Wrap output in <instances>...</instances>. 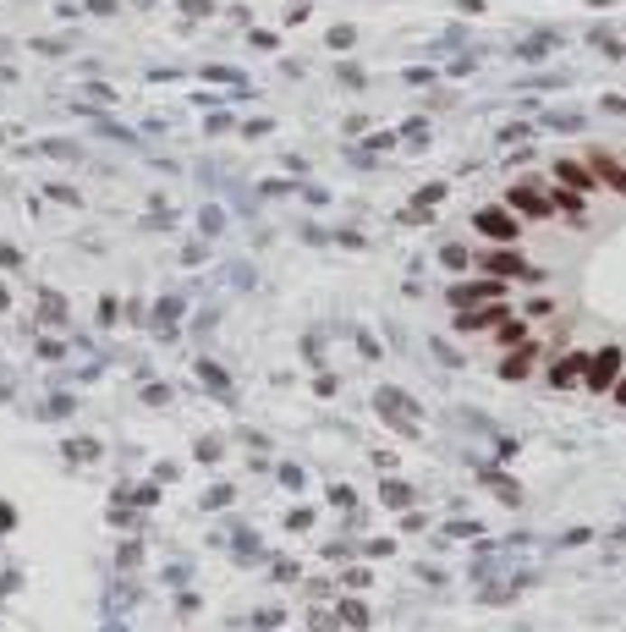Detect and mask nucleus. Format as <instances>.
Returning <instances> with one entry per match:
<instances>
[{
    "mask_svg": "<svg viewBox=\"0 0 626 632\" xmlns=\"http://www.w3.org/2000/svg\"><path fill=\"white\" fill-rule=\"evenodd\" d=\"M495 297H506V280L495 275V280H456L451 287V303L456 308H478V303H495Z\"/></svg>",
    "mask_w": 626,
    "mask_h": 632,
    "instance_id": "f257e3e1",
    "label": "nucleus"
},
{
    "mask_svg": "<svg viewBox=\"0 0 626 632\" xmlns=\"http://www.w3.org/2000/svg\"><path fill=\"white\" fill-rule=\"evenodd\" d=\"M615 380H621V353H615V346H604V353L588 363V385L593 391H615Z\"/></svg>",
    "mask_w": 626,
    "mask_h": 632,
    "instance_id": "f03ea898",
    "label": "nucleus"
},
{
    "mask_svg": "<svg viewBox=\"0 0 626 632\" xmlns=\"http://www.w3.org/2000/svg\"><path fill=\"white\" fill-rule=\"evenodd\" d=\"M588 171H593V182H604V187H615V193H626V165H621L615 155H604V149H593V155H588Z\"/></svg>",
    "mask_w": 626,
    "mask_h": 632,
    "instance_id": "7ed1b4c3",
    "label": "nucleus"
},
{
    "mask_svg": "<svg viewBox=\"0 0 626 632\" xmlns=\"http://www.w3.org/2000/svg\"><path fill=\"white\" fill-rule=\"evenodd\" d=\"M511 209H522V215H549V209H555V198H544L533 182H522V187H511V198H506Z\"/></svg>",
    "mask_w": 626,
    "mask_h": 632,
    "instance_id": "20e7f679",
    "label": "nucleus"
},
{
    "mask_svg": "<svg viewBox=\"0 0 626 632\" xmlns=\"http://www.w3.org/2000/svg\"><path fill=\"white\" fill-rule=\"evenodd\" d=\"M478 231L495 237V242H511V237H517V221L506 215V209H483V215H478Z\"/></svg>",
    "mask_w": 626,
    "mask_h": 632,
    "instance_id": "39448f33",
    "label": "nucleus"
},
{
    "mask_svg": "<svg viewBox=\"0 0 626 632\" xmlns=\"http://www.w3.org/2000/svg\"><path fill=\"white\" fill-rule=\"evenodd\" d=\"M555 182H566L572 193H588V187H593V171L577 165V160H561V165H555Z\"/></svg>",
    "mask_w": 626,
    "mask_h": 632,
    "instance_id": "423d86ee",
    "label": "nucleus"
},
{
    "mask_svg": "<svg viewBox=\"0 0 626 632\" xmlns=\"http://www.w3.org/2000/svg\"><path fill=\"white\" fill-rule=\"evenodd\" d=\"M490 269H495V275H522V259H511V253H490Z\"/></svg>",
    "mask_w": 626,
    "mask_h": 632,
    "instance_id": "0eeeda50",
    "label": "nucleus"
},
{
    "mask_svg": "<svg viewBox=\"0 0 626 632\" xmlns=\"http://www.w3.org/2000/svg\"><path fill=\"white\" fill-rule=\"evenodd\" d=\"M577 369H583V358H566V363H555V369H549V380H555V385H572V374H577Z\"/></svg>",
    "mask_w": 626,
    "mask_h": 632,
    "instance_id": "6e6552de",
    "label": "nucleus"
},
{
    "mask_svg": "<svg viewBox=\"0 0 626 632\" xmlns=\"http://www.w3.org/2000/svg\"><path fill=\"white\" fill-rule=\"evenodd\" d=\"M506 380H522L528 374V353H517V358H506V369H500Z\"/></svg>",
    "mask_w": 626,
    "mask_h": 632,
    "instance_id": "1a4fd4ad",
    "label": "nucleus"
},
{
    "mask_svg": "<svg viewBox=\"0 0 626 632\" xmlns=\"http://www.w3.org/2000/svg\"><path fill=\"white\" fill-rule=\"evenodd\" d=\"M440 259H445V264H451V269H467V248H456V242H451V248H445V253H440Z\"/></svg>",
    "mask_w": 626,
    "mask_h": 632,
    "instance_id": "9d476101",
    "label": "nucleus"
},
{
    "mask_svg": "<svg viewBox=\"0 0 626 632\" xmlns=\"http://www.w3.org/2000/svg\"><path fill=\"white\" fill-rule=\"evenodd\" d=\"M615 401H621V407H626V374H621V385H615Z\"/></svg>",
    "mask_w": 626,
    "mask_h": 632,
    "instance_id": "9b49d317",
    "label": "nucleus"
}]
</instances>
